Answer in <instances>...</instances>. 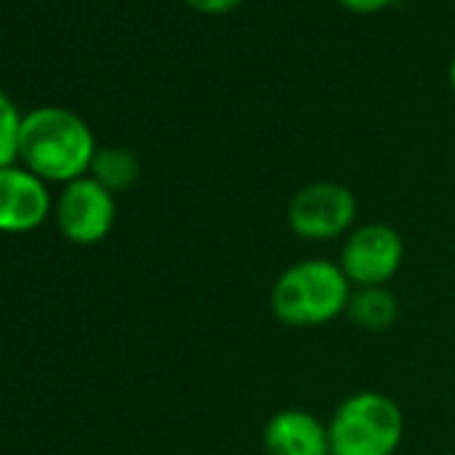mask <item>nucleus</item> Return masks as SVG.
<instances>
[{"instance_id":"1","label":"nucleus","mask_w":455,"mask_h":455,"mask_svg":"<svg viewBox=\"0 0 455 455\" xmlns=\"http://www.w3.org/2000/svg\"><path fill=\"white\" fill-rule=\"evenodd\" d=\"M97 150L94 132L78 113L57 105H44L25 113L20 164L44 182L68 185L86 177Z\"/></svg>"},{"instance_id":"2","label":"nucleus","mask_w":455,"mask_h":455,"mask_svg":"<svg viewBox=\"0 0 455 455\" xmlns=\"http://www.w3.org/2000/svg\"><path fill=\"white\" fill-rule=\"evenodd\" d=\"M354 284L340 263L300 260L271 290V311L287 327H319L348 311Z\"/></svg>"},{"instance_id":"3","label":"nucleus","mask_w":455,"mask_h":455,"mask_svg":"<svg viewBox=\"0 0 455 455\" xmlns=\"http://www.w3.org/2000/svg\"><path fill=\"white\" fill-rule=\"evenodd\" d=\"M332 455H394L402 444V407L380 391H356L346 396L330 423Z\"/></svg>"},{"instance_id":"4","label":"nucleus","mask_w":455,"mask_h":455,"mask_svg":"<svg viewBox=\"0 0 455 455\" xmlns=\"http://www.w3.org/2000/svg\"><path fill=\"white\" fill-rule=\"evenodd\" d=\"M356 220V196L351 188L319 180L303 185L287 206L290 231L306 242H330L343 236Z\"/></svg>"},{"instance_id":"5","label":"nucleus","mask_w":455,"mask_h":455,"mask_svg":"<svg viewBox=\"0 0 455 455\" xmlns=\"http://www.w3.org/2000/svg\"><path fill=\"white\" fill-rule=\"evenodd\" d=\"M54 217L70 244H100L116 225V196L94 177H78L62 185L54 201Z\"/></svg>"},{"instance_id":"6","label":"nucleus","mask_w":455,"mask_h":455,"mask_svg":"<svg viewBox=\"0 0 455 455\" xmlns=\"http://www.w3.org/2000/svg\"><path fill=\"white\" fill-rule=\"evenodd\" d=\"M404 260V242L386 222H367L348 234L340 268L354 287H386Z\"/></svg>"},{"instance_id":"7","label":"nucleus","mask_w":455,"mask_h":455,"mask_svg":"<svg viewBox=\"0 0 455 455\" xmlns=\"http://www.w3.org/2000/svg\"><path fill=\"white\" fill-rule=\"evenodd\" d=\"M54 212L49 182L22 164L0 169V234H30Z\"/></svg>"},{"instance_id":"8","label":"nucleus","mask_w":455,"mask_h":455,"mask_svg":"<svg viewBox=\"0 0 455 455\" xmlns=\"http://www.w3.org/2000/svg\"><path fill=\"white\" fill-rule=\"evenodd\" d=\"M268 455H332L327 423L300 407L279 410L263 428Z\"/></svg>"},{"instance_id":"9","label":"nucleus","mask_w":455,"mask_h":455,"mask_svg":"<svg viewBox=\"0 0 455 455\" xmlns=\"http://www.w3.org/2000/svg\"><path fill=\"white\" fill-rule=\"evenodd\" d=\"M346 314L362 330L383 332V330H388L396 322L399 306H396V298L386 287H356L351 292Z\"/></svg>"},{"instance_id":"10","label":"nucleus","mask_w":455,"mask_h":455,"mask_svg":"<svg viewBox=\"0 0 455 455\" xmlns=\"http://www.w3.org/2000/svg\"><path fill=\"white\" fill-rule=\"evenodd\" d=\"M89 177H94L102 188H108L116 196V193H124V190L137 185V180H140V161L126 148H116V145L100 148L94 161H92Z\"/></svg>"},{"instance_id":"11","label":"nucleus","mask_w":455,"mask_h":455,"mask_svg":"<svg viewBox=\"0 0 455 455\" xmlns=\"http://www.w3.org/2000/svg\"><path fill=\"white\" fill-rule=\"evenodd\" d=\"M22 121H25V113L4 89H0V169L20 164Z\"/></svg>"},{"instance_id":"12","label":"nucleus","mask_w":455,"mask_h":455,"mask_svg":"<svg viewBox=\"0 0 455 455\" xmlns=\"http://www.w3.org/2000/svg\"><path fill=\"white\" fill-rule=\"evenodd\" d=\"M182 4L204 17H225V14L236 12L244 0H182Z\"/></svg>"},{"instance_id":"13","label":"nucleus","mask_w":455,"mask_h":455,"mask_svg":"<svg viewBox=\"0 0 455 455\" xmlns=\"http://www.w3.org/2000/svg\"><path fill=\"white\" fill-rule=\"evenodd\" d=\"M338 4L354 14H378V12L394 6L396 0H338Z\"/></svg>"},{"instance_id":"14","label":"nucleus","mask_w":455,"mask_h":455,"mask_svg":"<svg viewBox=\"0 0 455 455\" xmlns=\"http://www.w3.org/2000/svg\"><path fill=\"white\" fill-rule=\"evenodd\" d=\"M450 86H452V94H455V57L450 62Z\"/></svg>"}]
</instances>
